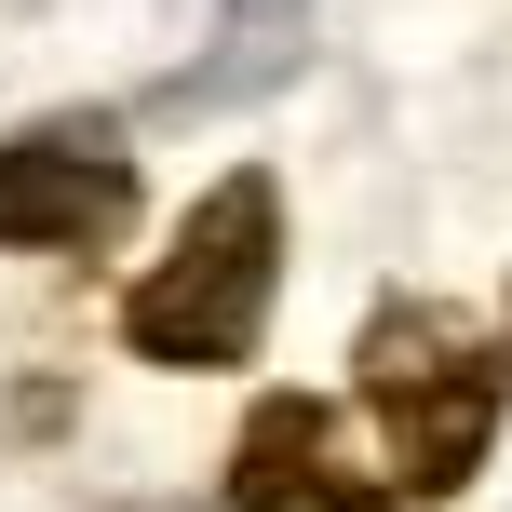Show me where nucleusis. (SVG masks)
<instances>
[{
  "instance_id": "7ed1b4c3",
  "label": "nucleus",
  "mask_w": 512,
  "mask_h": 512,
  "mask_svg": "<svg viewBox=\"0 0 512 512\" xmlns=\"http://www.w3.org/2000/svg\"><path fill=\"white\" fill-rule=\"evenodd\" d=\"M135 216V149L108 122H27L0 149V256H95Z\"/></svg>"
},
{
  "instance_id": "f257e3e1",
  "label": "nucleus",
  "mask_w": 512,
  "mask_h": 512,
  "mask_svg": "<svg viewBox=\"0 0 512 512\" xmlns=\"http://www.w3.org/2000/svg\"><path fill=\"white\" fill-rule=\"evenodd\" d=\"M270 283H283V189L256 176V162H230V176L189 203V230L135 270L122 337H135V364L216 378V364H243L256 337H270Z\"/></svg>"
},
{
  "instance_id": "39448f33",
  "label": "nucleus",
  "mask_w": 512,
  "mask_h": 512,
  "mask_svg": "<svg viewBox=\"0 0 512 512\" xmlns=\"http://www.w3.org/2000/svg\"><path fill=\"white\" fill-rule=\"evenodd\" d=\"M499 378H512V310H499Z\"/></svg>"
},
{
  "instance_id": "f03ea898",
  "label": "nucleus",
  "mask_w": 512,
  "mask_h": 512,
  "mask_svg": "<svg viewBox=\"0 0 512 512\" xmlns=\"http://www.w3.org/2000/svg\"><path fill=\"white\" fill-rule=\"evenodd\" d=\"M351 391L378 418V459L405 472V499H445L486 472V432H499V337L459 324L445 297H378L351 351Z\"/></svg>"
},
{
  "instance_id": "20e7f679",
  "label": "nucleus",
  "mask_w": 512,
  "mask_h": 512,
  "mask_svg": "<svg viewBox=\"0 0 512 512\" xmlns=\"http://www.w3.org/2000/svg\"><path fill=\"white\" fill-rule=\"evenodd\" d=\"M337 486V405H310V391H270V405L243 418V445H230V512H324Z\"/></svg>"
}]
</instances>
